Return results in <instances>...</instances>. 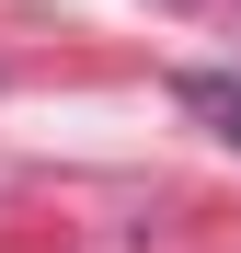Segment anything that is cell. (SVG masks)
I'll list each match as a JSON object with an SVG mask.
<instances>
[{
  "label": "cell",
  "mask_w": 241,
  "mask_h": 253,
  "mask_svg": "<svg viewBox=\"0 0 241 253\" xmlns=\"http://www.w3.org/2000/svg\"><path fill=\"white\" fill-rule=\"evenodd\" d=\"M184 104H195V115H207L218 138L241 150V81H230V69H184Z\"/></svg>",
  "instance_id": "1"
}]
</instances>
